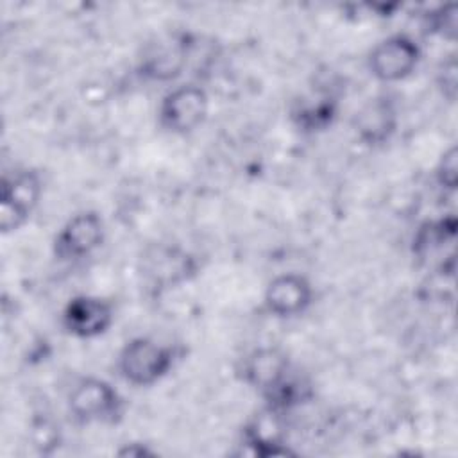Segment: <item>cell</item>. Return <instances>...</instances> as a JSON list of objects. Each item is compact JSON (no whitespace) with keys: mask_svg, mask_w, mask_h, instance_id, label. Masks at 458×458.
I'll list each match as a JSON object with an SVG mask.
<instances>
[{"mask_svg":"<svg viewBox=\"0 0 458 458\" xmlns=\"http://www.w3.org/2000/svg\"><path fill=\"white\" fill-rule=\"evenodd\" d=\"M175 363V351L148 336L129 340L116 360L120 377L132 386H152L161 381Z\"/></svg>","mask_w":458,"mask_h":458,"instance_id":"1","label":"cell"},{"mask_svg":"<svg viewBox=\"0 0 458 458\" xmlns=\"http://www.w3.org/2000/svg\"><path fill=\"white\" fill-rule=\"evenodd\" d=\"M68 413L79 424H114L122 419L120 392L100 377H81L66 399Z\"/></svg>","mask_w":458,"mask_h":458,"instance_id":"2","label":"cell"},{"mask_svg":"<svg viewBox=\"0 0 458 458\" xmlns=\"http://www.w3.org/2000/svg\"><path fill=\"white\" fill-rule=\"evenodd\" d=\"M43 193V182L36 170L21 168L2 177L0 229L4 234L18 231L36 209Z\"/></svg>","mask_w":458,"mask_h":458,"instance_id":"3","label":"cell"},{"mask_svg":"<svg viewBox=\"0 0 458 458\" xmlns=\"http://www.w3.org/2000/svg\"><path fill=\"white\" fill-rule=\"evenodd\" d=\"M209 97L199 84L172 88L157 109L159 127L170 134H188L200 127L208 116Z\"/></svg>","mask_w":458,"mask_h":458,"instance_id":"4","label":"cell"},{"mask_svg":"<svg viewBox=\"0 0 458 458\" xmlns=\"http://www.w3.org/2000/svg\"><path fill=\"white\" fill-rule=\"evenodd\" d=\"M422 50L408 34H392L377 41L367 57L370 75L379 82H399L408 79L419 66Z\"/></svg>","mask_w":458,"mask_h":458,"instance_id":"5","label":"cell"},{"mask_svg":"<svg viewBox=\"0 0 458 458\" xmlns=\"http://www.w3.org/2000/svg\"><path fill=\"white\" fill-rule=\"evenodd\" d=\"M193 45L195 43L188 32H174L157 38V41L147 45L140 57V75L157 82L177 79L188 66Z\"/></svg>","mask_w":458,"mask_h":458,"instance_id":"6","label":"cell"},{"mask_svg":"<svg viewBox=\"0 0 458 458\" xmlns=\"http://www.w3.org/2000/svg\"><path fill=\"white\" fill-rule=\"evenodd\" d=\"M106 234V225L97 211H81L66 220L54 238L52 250L59 261H75L95 252Z\"/></svg>","mask_w":458,"mask_h":458,"instance_id":"7","label":"cell"},{"mask_svg":"<svg viewBox=\"0 0 458 458\" xmlns=\"http://www.w3.org/2000/svg\"><path fill=\"white\" fill-rule=\"evenodd\" d=\"M114 320L113 304L98 295L72 297L61 315V324L70 336L89 340L104 335Z\"/></svg>","mask_w":458,"mask_h":458,"instance_id":"8","label":"cell"},{"mask_svg":"<svg viewBox=\"0 0 458 458\" xmlns=\"http://www.w3.org/2000/svg\"><path fill=\"white\" fill-rule=\"evenodd\" d=\"M292 369V361L283 349L276 345H261L247 352L236 370L240 379L263 397L276 388Z\"/></svg>","mask_w":458,"mask_h":458,"instance_id":"9","label":"cell"},{"mask_svg":"<svg viewBox=\"0 0 458 458\" xmlns=\"http://www.w3.org/2000/svg\"><path fill=\"white\" fill-rule=\"evenodd\" d=\"M313 302V286L310 279L297 272L276 276L265 288L263 308L277 318H290L304 313Z\"/></svg>","mask_w":458,"mask_h":458,"instance_id":"10","label":"cell"},{"mask_svg":"<svg viewBox=\"0 0 458 458\" xmlns=\"http://www.w3.org/2000/svg\"><path fill=\"white\" fill-rule=\"evenodd\" d=\"M397 123V104L386 93L370 98L352 118L356 138L367 147L385 145L394 136Z\"/></svg>","mask_w":458,"mask_h":458,"instance_id":"11","label":"cell"},{"mask_svg":"<svg viewBox=\"0 0 458 458\" xmlns=\"http://www.w3.org/2000/svg\"><path fill=\"white\" fill-rule=\"evenodd\" d=\"M243 442L259 456L288 454L286 413L265 404L243 426Z\"/></svg>","mask_w":458,"mask_h":458,"instance_id":"12","label":"cell"},{"mask_svg":"<svg viewBox=\"0 0 458 458\" xmlns=\"http://www.w3.org/2000/svg\"><path fill=\"white\" fill-rule=\"evenodd\" d=\"M338 116V98L324 88H315L301 95L290 106L292 123L306 134H315L329 129Z\"/></svg>","mask_w":458,"mask_h":458,"instance_id":"13","label":"cell"},{"mask_svg":"<svg viewBox=\"0 0 458 458\" xmlns=\"http://www.w3.org/2000/svg\"><path fill=\"white\" fill-rule=\"evenodd\" d=\"M456 236V218L447 216L440 220L426 222L419 227L413 238V252L419 258H426L435 250H442L444 245L454 243Z\"/></svg>","mask_w":458,"mask_h":458,"instance_id":"14","label":"cell"},{"mask_svg":"<svg viewBox=\"0 0 458 458\" xmlns=\"http://www.w3.org/2000/svg\"><path fill=\"white\" fill-rule=\"evenodd\" d=\"M424 27L428 29V32L438 34L444 39L453 41L456 38V27H458L456 4H445L435 9H429V13L424 14Z\"/></svg>","mask_w":458,"mask_h":458,"instance_id":"15","label":"cell"},{"mask_svg":"<svg viewBox=\"0 0 458 458\" xmlns=\"http://www.w3.org/2000/svg\"><path fill=\"white\" fill-rule=\"evenodd\" d=\"M437 86L442 93V97L449 102H454L456 91H458V61L456 54H451L444 57V61L438 64L437 70Z\"/></svg>","mask_w":458,"mask_h":458,"instance_id":"16","label":"cell"},{"mask_svg":"<svg viewBox=\"0 0 458 458\" xmlns=\"http://www.w3.org/2000/svg\"><path fill=\"white\" fill-rule=\"evenodd\" d=\"M435 177L440 188L447 190V191H454L456 184H458V148L454 145H451L440 157L437 170H435Z\"/></svg>","mask_w":458,"mask_h":458,"instance_id":"17","label":"cell"},{"mask_svg":"<svg viewBox=\"0 0 458 458\" xmlns=\"http://www.w3.org/2000/svg\"><path fill=\"white\" fill-rule=\"evenodd\" d=\"M118 454L122 456H148V454H154L150 449H147L145 445H140V444H127L123 449L118 451Z\"/></svg>","mask_w":458,"mask_h":458,"instance_id":"18","label":"cell"}]
</instances>
